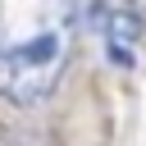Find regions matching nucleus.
<instances>
[{"label":"nucleus","instance_id":"obj_2","mask_svg":"<svg viewBox=\"0 0 146 146\" xmlns=\"http://www.w3.org/2000/svg\"><path fill=\"white\" fill-rule=\"evenodd\" d=\"M91 23L105 41V55L110 64L119 68H132V55H137V36H141V18L123 5H110V0H96L91 5Z\"/></svg>","mask_w":146,"mask_h":146},{"label":"nucleus","instance_id":"obj_1","mask_svg":"<svg viewBox=\"0 0 146 146\" xmlns=\"http://www.w3.org/2000/svg\"><path fill=\"white\" fill-rule=\"evenodd\" d=\"M73 55V0H0V96L46 100Z\"/></svg>","mask_w":146,"mask_h":146}]
</instances>
